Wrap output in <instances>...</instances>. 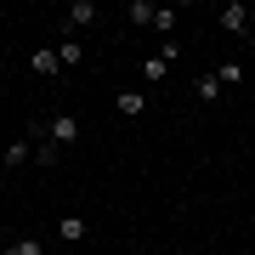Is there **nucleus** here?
Wrapping results in <instances>:
<instances>
[{
	"instance_id": "obj_1",
	"label": "nucleus",
	"mask_w": 255,
	"mask_h": 255,
	"mask_svg": "<svg viewBox=\"0 0 255 255\" xmlns=\"http://www.w3.org/2000/svg\"><path fill=\"white\" fill-rule=\"evenodd\" d=\"M176 57H182V46H176V40H164V46L142 63V85H164V74H170V63H176Z\"/></svg>"
},
{
	"instance_id": "obj_2",
	"label": "nucleus",
	"mask_w": 255,
	"mask_h": 255,
	"mask_svg": "<svg viewBox=\"0 0 255 255\" xmlns=\"http://www.w3.org/2000/svg\"><path fill=\"white\" fill-rule=\"evenodd\" d=\"M46 136H51L57 147H68V142H80V119H74V114H57V119H51V130H46Z\"/></svg>"
},
{
	"instance_id": "obj_3",
	"label": "nucleus",
	"mask_w": 255,
	"mask_h": 255,
	"mask_svg": "<svg viewBox=\"0 0 255 255\" xmlns=\"http://www.w3.org/2000/svg\"><path fill=\"white\" fill-rule=\"evenodd\" d=\"M28 74H40V80H51V74H63V63H57V46H40L34 57H28Z\"/></svg>"
},
{
	"instance_id": "obj_4",
	"label": "nucleus",
	"mask_w": 255,
	"mask_h": 255,
	"mask_svg": "<svg viewBox=\"0 0 255 255\" xmlns=\"http://www.w3.org/2000/svg\"><path fill=\"white\" fill-rule=\"evenodd\" d=\"M28 159H34V147H28V136L6 142V153H0V164H6V170H17V164H28Z\"/></svg>"
},
{
	"instance_id": "obj_5",
	"label": "nucleus",
	"mask_w": 255,
	"mask_h": 255,
	"mask_svg": "<svg viewBox=\"0 0 255 255\" xmlns=\"http://www.w3.org/2000/svg\"><path fill=\"white\" fill-rule=\"evenodd\" d=\"M125 17L136 23V28H153V17H159V6H153V0H130V6H125Z\"/></svg>"
},
{
	"instance_id": "obj_6",
	"label": "nucleus",
	"mask_w": 255,
	"mask_h": 255,
	"mask_svg": "<svg viewBox=\"0 0 255 255\" xmlns=\"http://www.w3.org/2000/svg\"><path fill=\"white\" fill-rule=\"evenodd\" d=\"M57 63H63V68H80V63H85V46H80L74 34H68V40H57Z\"/></svg>"
},
{
	"instance_id": "obj_7",
	"label": "nucleus",
	"mask_w": 255,
	"mask_h": 255,
	"mask_svg": "<svg viewBox=\"0 0 255 255\" xmlns=\"http://www.w3.org/2000/svg\"><path fill=\"white\" fill-rule=\"evenodd\" d=\"M221 28L244 34V28H250V6H221Z\"/></svg>"
},
{
	"instance_id": "obj_8",
	"label": "nucleus",
	"mask_w": 255,
	"mask_h": 255,
	"mask_svg": "<svg viewBox=\"0 0 255 255\" xmlns=\"http://www.w3.org/2000/svg\"><path fill=\"white\" fill-rule=\"evenodd\" d=\"M57 238H63V244H80L85 238V216H63L57 221Z\"/></svg>"
},
{
	"instance_id": "obj_9",
	"label": "nucleus",
	"mask_w": 255,
	"mask_h": 255,
	"mask_svg": "<svg viewBox=\"0 0 255 255\" xmlns=\"http://www.w3.org/2000/svg\"><path fill=\"white\" fill-rule=\"evenodd\" d=\"M85 23H97V6L91 0H74L68 6V28H85Z\"/></svg>"
},
{
	"instance_id": "obj_10",
	"label": "nucleus",
	"mask_w": 255,
	"mask_h": 255,
	"mask_svg": "<svg viewBox=\"0 0 255 255\" xmlns=\"http://www.w3.org/2000/svg\"><path fill=\"white\" fill-rule=\"evenodd\" d=\"M119 114H125V119L147 114V97H142V91H119Z\"/></svg>"
},
{
	"instance_id": "obj_11",
	"label": "nucleus",
	"mask_w": 255,
	"mask_h": 255,
	"mask_svg": "<svg viewBox=\"0 0 255 255\" xmlns=\"http://www.w3.org/2000/svg\"><path fill=\"white\" fill-rule=\"evenodd\" d=\"M57 159H63V147H57L51 136H46V142H34V164H46V170H51Z\"/></svg>"
},
{
	"instance_id": "obj_12",
	"label": "nucleus",
	"mask_w": 255,
	"mask_h": 255,
	"mask_svg": "<svg viewBox=\"0 0 255 255\" xmlns=\"http://www.w3.org/2000/svg\"><path fill=\"white\" fill-rule=\"evenodd\" d=\"M221 91H227V85H221V74H199V97H204V102H216Z\"/></svg>"
},
{
	"instance_id": "obj_13",
	"label": "nucleus",
	"mask_w": 255,
	"mask_h": 255,
	"mask_svg": "<svg viewBox=\"0 0 255 255\" xmlns=\"http://www.w3.org/2000/svg\"><path fill=\"white\" fill-rule=\"evenodd\" d=\"M153 28H159V34H170V28H176V6H159V17H153Z\"/></svg>"
},
{
	"instance_id": "obj_14",
	"label": "nucleus",
	"mask_w": 255,
	"mask_h": 255,
	"mask_svg": "<svg viewBox=\"0 0 255 255\" xmlns=\"http://www.w3.org/2000/svg\"><path fill=\"white\" fill-rule=\"evenodd\" d=\"M6 255H40V244H34V238H11Z\"/></svg>"
},
{
	"instance_id": "obj_15",
	"label": "nucleus",
	"mask_w": 255,
	"mask_h": 255,
	"mask_svg": "<svg viewBox=\"0 0 255 255\" xmlns=\"http://www.w3.org/2000/svg\"><path fill=\"white\" fill-rule=\"evenodd\" d=\"M216 74H221V85H238V80H244V68H238V63H221Z\"/></svg>"
},
{
	"instance_id": "obj_16",
	"label": "nucleus",
	"mask_w": 255,
	"mask_h": 255,
	"mask_svg": "<svg viewBox=\"0 0 255 255\" xmlns=\"http://www.w3.org/2000/svg\"><path fill=\"white\" fill-rule=\"evenodd\" d=\"M250 28H255V6H250Z\"/></svg>"
}]
</instances>
